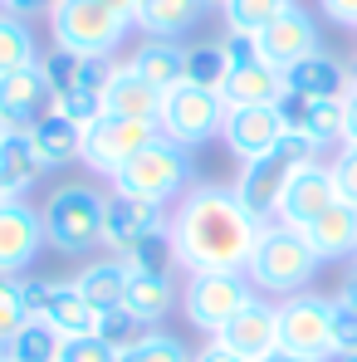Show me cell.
<instances>
[{"label": "cell", "instance_id": "cell-41", "mask_svg": "<svg viewBox=\"0 0 357 362\" xmlns=\"http://www.w3.org/2000/svg\"><path fill=\"white\" fill-rule=\"evenodd\" d=\"M318 10H323L338 30H353L357 35V0H318Z\"/></svg>", "mask_w": 357, "mask_h": 362}, {"label": "cell", "instance_id": "cell-11", "mask_svg": "<svg viewBox=\"0 0 357 362\" xmlns=\"http://www.w3.org/2000/svg\"><path fill=\"white\" fill-rule=\"evenodd\" d=\"M230 78H226V88H221V98H226V108H274L279 98H284V74L279 69H269V64L254 54V40H240L230 35Z\"/></svg>", "mask_w": 357, "mask_h": 362}, {"label": "cell", "instance_id": "cell-39", "mask_svg": "<svg viewBox=\"0 0 357 362\" xmlns=\"http://www.w3.org/2000/svg\"><path fill=\"white\" fill-rule=\"evenodd\" d=\"M122 348H113L108 338H74L64 343V362H118Z\"/></svg>", "mask_w": 357, "mask_h": 362}, {"label": "cell", "instance_id": "cell-3", "mask_svg": "<svg viewBox=\"0 0 357 362\" xmlns=\"http://www.w3.org/2000/svg\"><path fill=\"white\" fill-rule=\"evenodd\" d=\"M103 196L88 181H69L59 191H49L45 201V240L54 245L59 255H88L103 245Z\"/></svg>", "mask_w": 357, "mask_h": 362}, {"label": "cell", "instance_id": "cell-10", "mask_svg": "<svg viewBox=\"0 0 357 362\" xmlns=\"http://www.w3.org/2000/svg\"><path fill=\"white\" fill-rule=\"evenodd\" d=\"M338 206V186L323 157L313 162H289L284 172V191H279V206H274V221L289 226V230H308L323 211Z\"/></svg>", "mask_w": 357, "mask_h": 362}, {"label": "cell", "instance_id": "cell-49", "mask_svg": "<svg viewBox=\"0 0 357 362\" xmlns=\"http://www.w3.org/2000/svg\"><path fill=\"white\" fill-rule=\"evenodd\" d=\"M10 132H15V127H5V122H0V147H5V137H10Z\"/></svg>", "mask_w": 357, "mask_h": 362}, {"label": "cell", "instance_id": "cell-48", "mask_svg": "<svg viewBox=\"0 0 357 362\" xmlns=\"http://www.w3.org/2000/svg\"><path fill=\"white\" fill-rule=\"evenodd\" d=\"M259 362H318V358H298V353H284V348H274L269 358H259Z\"/></svg>", "mask_w": 357, "mask_h": 362}, {"label": "cell", "instance_id": "cell-8", "mask_svg": "<svg viewBox=\"0 0 357 362\" xmlns=\"http://www.w3.org/2000/svg\"><path fill=\"white\" fill-rule=\"evenodd\" d=\"M162 132H157V122H142V118H113V113H103L98 122H88L83 127V142H78V162L88 167V172H98V177H118L122 167L142 152V147H152Z\"/></svg>", "mask_w": 357, "mask_h": 362}, {"label": "cell", "instance_id": "cell-28", "mask_svg": "<svg viewBox=\"0 0 357 362\" xmlns=\"http://www.w3.org/2000/svg\"><path fill=\"white\" fill-rule=\"evenodd\" d=\"M284 83H289V93H303V98H343L348 83H353V74L333 59V54L318 49V54H308L303 64H294L284 74Z\"/></svg>", "mask_w": 357, "mask_h": 362}, {"label": "cell", "instance_id": "cell-44", "mask_svg": "<svg viewBox=\"0 0 357 362\" xmlns=\"http://www.w3.org/2000/svg\"><path fill=\"white\" fill-rule=\"evenodd\" d=\"M343 142L357 147V74L348 83V93H343Z\"/></svg>", "mask_w": 357, "mask_h": 362}, {"label": "cell", "instance_id": "cell-18", "mask_svg": "<svg viewBox=\"0 0 357 362\" xmlns=\"http://www.w3.org/2000/svg\"><path fill=\"white\" fill-rule=\"evenodd\" d=\"M49 113V83H45V69L30 64V69H15V74H0V122L25 132L35 118Z\"/></svg>", "mask_w": 357, "mask_h": 362}, {"label": "cell", "instance_id": "cell-31", "mask_svg": "<svg viewBox=\"0 0 357 362\" xmlns=\"http://www.w3.org/2000/svg\"><path fill=\"white\" fill-rule=\"evenodd\" d=\"M5 362H64V338L45 318H30V323L5 343Z\"/></svg>", "mask_w": 357, "mask_h": 362}, {"label": "cell", "instance_id": "cell-40", "mask_svg": "<svg viewBox=\"0 0 357 362\" xmlns=\"http://www.w3.org/2000/svg\"><path fill=\"white\" fill-rule=\"evenodd\" d=\"M137 333H147V328H142L127 308H108V313H103V333H98V338H108L113 348H127Z\"/></svg>", "mask_w": 357, "mask_h": 362}, {"label": "cell", "instance_id": "cell-22", "mask_svg": "<svg viewBox=\"0 0 357 362\" xmlns=\"http://www.w3.org/2000/svg\"><path fill=\"white\" fill-rule=\"evenodd\" d=\"M177 279L172 269H132L127 274V294H122V308L142 323V328H157L172 308H177Z\"/></svg>", "mask_w": 357, "mask_h": 362}, {"label": "cell", "instance_id": "cell-16", "mask_svg": "<svg viewBox=\"0 0 357 362\" xmlns=\"http://www.w3.org/2000/svg\"><path fill=\"white\" fill-rule=\"evenodd\" d=\"M221 142L235 162L274 157L284 142V118H279V108H230L226 127H221Z\"/></svg>", "mask_w": 357, "mask_h": 362}, {"label": "cell", "instance_id": "cell-42", "mask_svg": "<svg viewBox=\"0 0 357 362\" xmlns=\"http://www.w3.org/2000/svg\"><path fill=\"white\" fill-rule=\"evenodd\" d=\"M59 0H0V10L5 15H15V20H40V15H49Z\"/></svg>", "mask_w": 357, "mask_h": 362}, {"label": "cell", "instance_id": "cell-5", "mask_svg": "<svg viewBox=\"0 0 357 362\" xmlns=\"http://www.w3.org/2000/svg\"><path fill=\"white\" fill-rule=\"evenodd\" d=\"M191 152H181L177 142L157 137L152 147H142L118 177H113V191H127V196H142V201H157V206H177L181 196L191 191Z\"/></svg>", "mask_w": 357, "mask_h": 362}, {"label": "cell", "instance_id": "cell-37", "mask_svg": "<svg viewBox=\"0 0 357 362\" xmlns=\"http://www.w3.org/2000/svg\"><path fill=\"white\" fill-rule=\"evenodd\" d=\"M328 172H333V186H338V201L357 211V147L343 142V147L328 157Z\"/></svg>", "mask_w": 357, "mask_h": 362}, {"label": "cell", "instance_id": "cell-36", "mask_svg": "<svg viewBox=\"0 0 357 362\" xmlns=\"http://www.w3.org/2000/svg\"><path fill=\"white\" fill-rule=\"evenodd\" d=\"M30 323L25 313V294H20V274H0V348Z\"/></svg>", "mask_w": 357, "mask_h": 362}, {"label": "cell", "instance_id": "cell-46", "mask_svg": "<svg viewBox=\"0 0 357 362\" xmlns=\"http://www.w3.org/2000/svg\"><path fill=\"white\" fill-rule=\"evenodd\" d=\"M103 5H108L113 15H122L127 25H132V20H137V10H142V0H103Z\"/></svg>", "mask_w": 357, "mask_h": 362}, {"label": "cell", "instance_id": "cell-53", "mask_svg": "<svg viewBox=\"0 0 357 362\" xmlns=\"http://www.w3.org/2000/svg\"><path fill=\"white\" fill-rule=\"evenodd\" d=\"M353 269H357V250H353Z\"/></svg>", "mask_w": 357, "mask_h": 362}, {"label": "cell", "instance_id": "cell-30", "mask_svg": "<svg viewBox=\"0 0 357 362\" xmlns=\"http://www.w3.org/2000/svg\"><path fill=\"white\" fill-rule=\"evenodd\" d=\"M127 264L122 259H98V264H88L74 284H78V294L93 303L98 313H108V308H122V294H127Z\"/></svg>", "mask_w": 357, "mask_h": 362}, {"label": "cell", "instance_id": "cell-23", "mask_svg": "<svg viewBox=\"0 0 357 362\" xmlns=\"http://www.w3.org/2000/svg\"><path fill=\"white\" fill-rule=\"evenodd\" d=\"M40 69H45L49 98L78 93V88H103V78H108V59H88V54L59 49V45H54L49 54H40Z\"/></svg>", "mask_w": 357, "mask_h": 362}, {"label": "cell", "instance_id": "cell-4", "mask_svg": "<svg viewBox=\"0 0 357 362\" xmlns=\"http://www.w3.org/2000/svg\"><path fill=\"white\" fill-rule=\"evenodd\" d=\"M49 35L59 49L88 54V59H113L122 49V40L132 35V25L113 15L103 0H59L49 10Z\"/></svg>", "mask_w": 357, "mask_h": 362}, {"label": "cell", "instance_id": "cell-20", "mask_svg": "<svg viewBox=\"0 0 357 362\" xmlns=\"http://www.w3.org/2000/svg\"><path fill=\"white\" fill-rule=\"evenodd\" d=\"M284 172H289V162L274 152V157H259V162H240V177L230 181L240 206H245L259 226L274 221V206H279V191H284Z\"/></svg>", "mask_w": 357, "mask_h": 362}, {"label": "cell", "instance_id": "cell-35", "mask_svg": "<svg viewBox=\"0 0 357 362\" xmlns=\"http://www.w3.org/2000/svg\"><path fill=\"white\" fill-rule=\"evenodd\" d=\"M196 353L172 338V333H162V328H147V333H137L127 348L118 353V362H191Z\"/></svg>", "mask_w": 357, "mask_h": 362}, {"label": "cell", "instance_id": "cell-29", "mask_svg": "<svg viewBox=\"0 0 357 362\" xmlns=\"http://www.w3.org/2000/svg\"><path fill=\"white\" fill-rule=\"evenodd\" d=\"M40 177H45V162H40L30 132H10L5 147H0V181H5V191L10 196H25V191H35Z\"/></svg>", "mask_w": 357, "mask_h": 362}, {"label": "cell", "instance_id": "cell-24", "mask_svg": "<svg viewBox=\"0 0 357 362\" xmlns=\"http://www.w3.org/2000/svg\"><path fill=\"white\" fill-rule=\"evenodd\" d=\"M206 15H211L206 0H142L132 30H142V35H152V40H181V35H191Z\"/></svg>", "mask_w": 357, "mask_h": 362}, {"label": "cell", "instance_id": "cell-15", "mask_svg": "<svg viewBox=\"0 0 357 362\" xmlns=\"http://www.w3.org/2000/svg\"><path fill=\"white\" fill-rule=\"evenodd\" d=\"M211 343H221V348H230V353H240V358H250V362L269 358L279 348V303L254 294Z\"/></svg>", "mask_w": 357, "mask_h": 362}, {"label": "cell", "instance_id": "cell-12", "mask_svg": "<svg viewBox=\"0 0 357 362\" xmlns=\"http://www.w3.org/2000/svg\"><path fill=\"white\" fill-rule=\"evenodd\" d=\"M328 323H333V299H318V294H308V289L279 299V348H284V353H298V358L333 362Z\"/></svg>", "mask_w": 357, "mask_h": 362}, {"label": "cell", "instance_id": "cell-26", "mask_svg": "<svg viewBox=\"0 0 357 362\" xmlns=\"http://www.w3.org/2000/svg\"><path fill=\"white\" fill-rule=\"evenodd\" d=\"M127 64H132L157 93L186 83V45H181V40H152V35H147V40L127 54Z\"/></svg>", "mask_w": 357, "mask_h": 362}, {"label": "cell", "instance_id": "cell-19", "mask_svg": "<svg viewBox=\"0 0 357 362\" xmlns=\"http://www.w3.org/2000/svg\"><path fill=\"white\" fill-rule=\"evenodd\" d=\"M157 108H162V93L132 69L127 59H108V78H103V113L113 118H142L157 122Z\"/></svg>", "mask_w": 357, "mask_h": 362}, {"label": "cell", "instance_id": "cell-43", "mask_svg": "<svg viewBox=\"0 0 357 362\" xmlns=\"http://www.w3.org/2000/svg\"><path fill=\"white\" fill-rule=\"evenodd\" d=\"M279 157H284V162H313V157H318V147H313L308 137H298V132H284Z\"/></svg>", "mask_w": 357, "mask_h": 362}, {"label": "cell", "instance_id": "cell-1", "mask_svg": "<svg viewBox=\"0 0 357 362\" xmlns=\"http://www.w3.org/2000/svg\"><path fill=\"white\" fill-rule=\"evenodd\" d=\"M259 230L264 226L240 206L230 186H191L167 221L172 264L191 274H245Z\"/></svg>", "mask_w": 357, "mask_h": 362}, {"label": "cell", "instance_id": "cell-32", "mask_svg": "<svg viewBox=\"0 0 357 362\" xmlns=\"http://www.w3.org/2000/svg\"><path fill=\"white\" fill-rule=\"evenodd\" d=\"M40 64V40H35V25L30 20H15L0 10V74H15V69H30Z\"/></svg>", "mask_w": 357, "mask_h": 362}, {"label": "cell", "instance_id": "cell-6", "mask_svg": "<svg viewBox=\"0 0 357 362\" xmlns=\"http://www.w3.org/2000/svg\"><path fill=\"white\" fill-rule=\"evenodd\" d=\"M226 98L211 93V88H196V83H177L162 93V108H157V132L167 142H177L181 152H196L206 142L221 137L226 127Z\"/></svg>", "mask_w": 357, "mask_h": 362}, {"label": "cell", "instance_id": "cell-38", "mask_svg": "<svg viewBox=\"0 0 357 362\" xmlns=\"http://www.w3.org/2000/svg\"><path fill=\"white\" fill-rule=\"evenodd\" d=\"M328 348H333V358H348V353H357V308H348L343 299H333Z\"/></svg>", "mask_w": 357, "mask_h": 362}, {"label": "cell", "instance_id": "cell-9", "mask_svg": "<svg viewBox=\"0 0 357 362\" xmlns=\"http://www.w3.org/2000/svg\"><path fill=\"white\" fill-rule=\"evenodd\" d=\"M250 299H254V289L245 274H191V284L181 289V313L196 333L216 338Z\"/></svg>", "mask_w": 357, "mask_h": 362}, {"label": "cell", "instance_id": "cell-34", "mask_svg": "<svg viewBox=\"0 0 357 362\" xmlns=\"http://www.w3.org/2000/svg\"><path fill=\"white\" fill-rule=\"evenodd\" d=\"M226 78H230V49L226 45H196V49H186V83L221 93Z\"/></svg>", "mask_w": 357, "mask_h": 362}, {"label": "cell", "instance_id": "cell-25", "mask_svg": "<svg viewBox=\"0 0 357 362\" xmlns=\"http://www.w3.org/2000/svg\"><path fill=\"white\" fill-rule=\"evenodd\" d=\"M30 142H35V152H40V162H45V172H59L69 162H78V142H83V127L74 118H64V113H45V118H35L30 127Z\"/></svg>", "mask_w": 357, "mask_h": 362}, {"label": "cell", "instance_id": "cell-13", "mask_svg": "<svg viewBox=\"0 0 357 362\" xmlns=\"http://www.w3.org/2000/svg\"><path fill=\"white\" fill-rule=\"evenodd\" d=\"M254 54L269 64V69L289 74L294 64H303L308 54H318V20L294 0L279 20H269V25L254 35Z\"/></svg>", "mask_w": 357, "mask_h": 362}, {"label": "cell", "instance_id": "cell-47", "mask_svg": "<svg viewBox=\"0 0 357 362\" xmlns=\"http://www.w3.org/2000/svg\"><path fill=\"white\" fill-rule=\"evenodd\" d=\"M338 299L348 303V308H357V269H348V279H343V289H338Z\"/></svg>", "mask_w": 357, "mask_h": 362}, {"label": "cell", "instance_id": "cell-27", "mask_svg": "<svg viewBox=\"0 0 357 362\" xmlns=\"http://www.w3.org/2000/svg\"><path fill=\"white\" fill-rule=\"evenodd\" d=\"M303 240L313 245V255L328 264V259H353V250H357V211L353 206H333V211H323L308 230H298Z\"/></svg>", "mask_w": 357, "mask_h": 362}, {"label": "cell", "instance_id": "cell-17", "mask_svg": "<svg viewBox=\"0 0 357 362\" xmlns=\"http://www.w3.org/2000/svg\"><path fill=\"white\" fill-rule=\"evenodd\" d=\"M274 108L284 118V132L308 137L318 152L323 147H343V98H303V93L284 88V98Z\"/></svg>", "mask_w": 357, "mask_h": 362}, {"label": "cell", "instance_id": "cell-14", "mask_svg": "<svg viewBox=\"0 0 357 362\" xmlns=\"http://www.w3.org/2000/svg\"><path fill=\"white\" fill-rule=\"evenodd\" d=\"M45 245V216L25 196L0 201V274H25Z\"/></svg>", "mask_w": 357, "mask_h": 362}, {"label": "cell", "instance_id": "cell-7", "mask_svg": "<svg viewBox=\"0 0 357 362\" xmlns=\"http://www.w3.org/2000/svg\"><path fill=\"white\" fill-rule=\"evenodd\" d=\"M167 221H172L167 206L142 201V196H127V191H108L103 196V250L113 259H127L142 245L167 240Z\"/></svg>", "mask_w": 357, "mask_h": 362}, {"label": "cell", "instance_id": "cell-51", "mask_svg": "<svg viewBox=\"0 0 357 362\" xmlns=\"http://www.w3.org/2000/svg\"><path fill=\"white\" fill-rule=\"evenodd\" d=\"M0 201H10V191H5V181H0Z\"/></svg>", "mask_w": 357, "mask_h": 362}, {"label": "cell", "instance_id": "cell-52", "mask_svg": "<svg viewBox=\"0 0 357 362\" xmlns=\"http://www.w3.org/2000/svg\"><path fill=\"white\" fill-rule=\"evenodd\" d=\"M206 5H226V0H206Z\"/></svg>", "mask_w": 357, "mask_h": 362}, {"label": "cell", "instance_id": "cell-21", "mask_svg": "<svg viewBox=\"0 0 357 362\" xmlns=\"http://www.w3.org/2000/svg\"><path fill=\"white\" fill-rule=\"evenodd\" d=\"M40 318L59 333L64 343H74V338H98V333H103V313L78 294V284H74V279H54L49 303H45V313H40Z\"/></svg>", "mask_w": 357, "mask_h": 362}, {"label": "cell", "instance_id": "cell-54", "mask_svg": "<svg viewBox=\"0 0 357 362\" xmlns=\"http://www.w3.org/2000/svg\"><path fill=\"white\" fill-rule=\"evenodd\" d=\"M0 362H5V348H0Z\"/></svg>", "mask_w": 357, "mask_h": 362}, {"label": "cell", "instance_id": "cell-33", "mask_svg": "<svg viewBox=\"0 0 357 362\" xmlns=\"http://www.w3.org/2000/svg\"><path fill=\"white\" fill-rule=\"evenodd\" d=\"M294 0H226L221 15H226V35H240V40H254L269 20H279Z\"/></svg>", "mask_w": 357, "mask_h": 362}, {"label": "cell", "instance_id": "cell-2", "mask_svg": "<svg viewBox=\"0 0 357 362\" xmlns=\"http://www.w3.org/2000/svg\"><path fill=\"white\" fill-rule=\"evenodd\" d=\"M323 269V259L313 255V245L303 240L298 230L269 221L259 230V240L245 259V279L259 299H289V294H303L313 284V274Z\"/></svg>", "mask_w": 357, "mask_h": 362}, {"label": "cell", "instance_id": "cell-45", "mask_svg": "<svg viewBox=\"0 0 357 362\" xmlns=\"http://www.w3.org/2000/svg\"><path fill=\"white\" fill-rule=\"evenodd\" d=\"M191 362H250V358H240V353H230V348H221V343H206L201 353Z\"/></svg>", "mask_w": 357, "mask_h": 362}, {"label": "cell", "instance_id": "cell-50", "mask_svg": "<svg viewBox=\"0 0 357 362\" xmlns=\"http://www.w3.org/2000/svg\"><path fill=\"white\" fill-rule=\"evenodd\" d=\"M333 362H357V353H348V358H333Z\"/></svg>", "mask_w": 357, "mask_h": 362}]
</instances>
